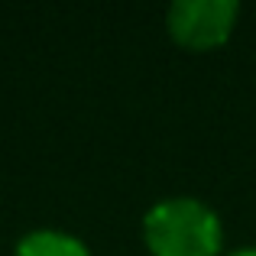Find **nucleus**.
Wrapping results in <instances>:
<instances>
[{"label":"nucleus","mask_w":256,"mask_h":256,"mask_svg":"<svg viewBox=\"0 0 256 256\" xmlns=\"http://www.w3.org/2000/svg\"><path fill=\"white\" fill-rule=\"evenodd\" d=\"M13 256H91L82 237L58 227H36L23 234L13 246Z\"/></svg>","instance_id":"3"},{"label":"nucleus","mask_w":256,"mask_h":256,"mask_svg":"<svg viewBox=\"0 0 256 256\" xmlns=\"http://www.w3.org/2000/svg\"><path fill=\"white\" fill-rule=\"evenodd\" d=\"M227 256H256V246H240V250H230Z\"/></svg>","instance_id":"4"},{"label":"nucleus","mask_w":256,"mask_h":256,"mask_svg":"<svg viewBox=\"0 0 256 256\" xmlns=\"http://www.w3.org/2000/svg\"><path fill=\"white\" fill-rule=\"evenodd\" d=\"M143 244L150 256H220L224 224L208 201L172 194L143 214Z\"/></svg>","instance_id":"1"},{"label":"nucleus","mask_w":256,"mask_h":256,"mask_svg":"<svg viewBox=\"0 0 256 256\" xmlns=\"http://www.w3.org/2000/svg\"><path fill=\"white\" fill-rule=\"evenodd\" d=\"M237 20V0H175L166 10V30H169L172 42L182 49L211 52L234 36Z\"/></svg>","instance_id":"2"}]
</instances>
